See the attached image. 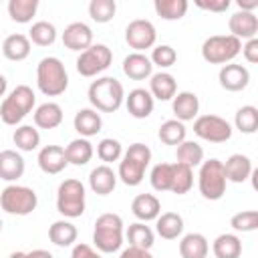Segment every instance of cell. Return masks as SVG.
<instances>
[{
  "label": "cell",
  "mask_w": 258,
  "mask_h": 258,
  "mask_svg": "<svg viewBox=\"0 0 258 258\" xmlns=\"http://www.w3.org/2000/svg\"><path fill=\"white\" fill-rule=\"evenodd\" d=\"M175 159H177V163H183L194 169L196 165H202V161H204V147L198 141L185 139L175 147Z\"/></svg>",
  "instance_id": "obj_34"
},
{
  "label": "cell",
  "mask_w": 258,
  "mask_h": 258,
  "mask_svg": "<svg viewBox=\"0 0 258 258\" xmlns=\"http://www.w3.org/2000/svg\"><path fill=\"white\" fill-rule=\"evenodd\" d=\"M113 62V52L107 44H91L77 56V73L81 77H97Z\"/></svg>",
  "instance_id": "obj_10"
},
{
  "label": "cell",
  "mask_w": 258,
  "mask_h": 258,
  "mask_svg": "<svg viewBox=\"0 0 258 258\" xmlns=\"http://www.w3.org/2000/svg\"><path fill=\"white\" fill-rule=\"evenodd\" d=\"M155 230L163 240H175L183 232V218L175 212H163L155 220Z\"/></svg>",
  "instance_id": "obj_29"
},
{
  "label": "cell",
  "mask_w": 258,
  "mask_h": 258,
  "mask_svg": "<svg viewBox=\"0 0 258 258\" xmlns=\"http://www.w3.org/2000/svg\"><path fill=\"white\" fill-rule=\"evenodd\" d=\"M242 50V40L232 34H214L208 36L202 44V58L210 64H228Z\"/></svg>",
  "instance_id": "obj_7"
},
{
  "label": "cell",
  "mask_w": 258,
  "mask_h": 258,
  "mask_svg": "<svg viewBox=\"0 0 258 258\" xmlns=\"http://www.w3.org/2000/svg\"><path fill=\"white\" fill-rule=\"evenodd\" d=\"M194 133L210 143H226L232 137V125L220 115H200L194 119Z\"/></svg>",
  "instance_id": "obj_11"
},
{
  "label": "cell",
  "mask_w": 258,
  "mask_h": 258,
  "mask_svg": "<svg viewBox=\"0 0 258 258\" xmlns=\"http://www.w3.org/2000/svg\"><path fill=\"white\" fill-rule=\"evenodd\" d=\"M123 73L133 81H143L153 75V64L143 52H129L123 58Z\"/></svg>",
  "instance_id": "obj_24"
},
{
  "label": "cell",
  "mask_w": 258,
  "mask_h": 258,
  "mask_svg": "<svg viewBox=\"0 0 258 258\" xmlns=\"http://www.w3.org/2000/svg\"><path fill=\"white\" fill-rule=\"evenodd\" d=\"M224 163V175H226V179L228 181H232V183H242V181H246L250 175H252V171H254V167H252V159L248 157V155H244V153H234V155H230L226 161H222Z\"/></svg>",
  "instance_id": "obj_19"
},
{
  "label": "cell",
  "mask_w": 258,
  "mask_h": 258,
  "mask_svg": "<svg viewBox=\"0 0 258 258\" xmlns=\"http://www.w3.org/2000/svg\"><path fill=\"white\" fill-rule=\"evenodd\" d=\"M36 10H38V0H10L8 2V16L18 24L30 22Z\"/></svg>",
  "instance_id": "obj_38"
},
{
  "label": "cell",
  "mask_w": 258,
  "mask_h": 258,
  "mask_svg": "<svg viewBox=\"0 0 258 258\" xmlns=\"http://www.w3.org/2000/svg\"><path fill=\"white\" fill-rule=\"evenodd\" d=\"M115 12H117V2L115 0H91L89 2V16L99 24L111 22Z\"/></svg>",
  "instance_id": "obj_42"
},
{
  "label": "cell",
  "mask_w": 258,
  "mask_h": 258,
  "mask_svg": "<svg viewBox=\"0 0 258 258\" xmlns=\"http://www.w3.org/2000/svg\"><path fill=\"white\" fill-rule=\"evenodd\" d=\"M97 157L109 165L113 161H119L123 157V145L119 143V139H113V137H105L99 141L97 145Z\"/></svg>",
  "instance_id": "obj_43"
},
{
  "label": "cell",
  "mask_w": 258,
  "mask_h": 258,
  "mask_svg": "<svg viewBox=\"0 0 258 258\" xmlns=\"http://www.w3.org/2000/svg\"><path fill=\"white\" fill-rule=\"evenodd\" d=\"M228 28H230V34L236 36L238 40H250V38H256L258 34V16L254 12H244V10H238L230 16L228 20Z\"/></svg>",
  "instance_id": "obj_14"
},
{
  "label": "cell",
  "mask_w": 258,
  "mask_h": 258,
  "mask_svg": "<svg viewBox=\"0 0 258 258\" xmlns=\"http://www.w3.org/2000/svg\"><path fill=\"white\" fill-rule=\"evenodd\" d=\"M196 6L208 12H226L230 8V0H196Z\"/></svg>",
  "instance_id": "obj_47"
},
{
  "label": "cell",
  "mask_w": 258,
  "mask_h": 258,
  "mask_svg": "<svg viewBox=\"0 0 258 258\" xmlns=\"http://www.w3.org/2000/svg\"><path fill=\"white\" fill-rule=\"evenodd\" d=\"M226 185H228V179L224 175V163L216 157L202 161L200 173H198V189L202 198L210 202H218L226 194Z\"/></svg>",
  "instance_id": "obj_6"
},
{
  "label": "cell",
  "mask_w": 258,
  "mask_h": 258,
  "mask_svg": "<svg viewBox=\"0 0 258 258\" xmlns=\"http://www.w3.org/2000/svg\"><path fill=\"white\" fill-rule=\"evenodd\" d=\"M212 252L216 258H240L242 240L236 234H220L212 244Z\"/></svg>",
  "instance_id": "obj_32"
},
{
  "label": "cell",
  "mask_w": 258,
  "mask_h": 258,
  "mask_svg": "<svg viewBox=\"0 0 258 258\" xmlns=\"http://www.w3.org/2000/svg\"><path fill=\"white\" fill-rule=\"evenodd\" d=\"M8 258H26V252H12Z\"/></svg>",
  "instance_id": "obj_54"
},
{
  "label": "cell",
  "mask_w": 258,
  "mask_h": 258,
  "mask_svg": "<svg viewBox=\"0 0 258 258\" xmlns=\"http://www.w3.org/2000/svg\"><path fill=\"white\" fill-rule=\"evenodd\" d=\"M131 212L139 222L147 224L151 220H157V216L161 214V202L153 194H139L131 202Z\"/></svg>",
  "instance_id": "obj_21"
},
{
  "label": "cell",
  "mask_w": 258,
  "mask_h": 258,
  "mask_svg": "<svg viewBox=\"0 0 258 258\" xmlns=\"http://www.w3.org/2000/svg\"><path fill=\"white\" fill-rule=\"evenodd\" d=\"M218 81H220V87L230 91V93H238V91H244L250 83V71L244 67V64H238V62H228L220 69L218 73Z\"/></svg>",
  "instance_id": "obj_13"
},
{
  "label": "cell",
  "mask_w": 258,
  "mask_h": 258,
  "mask_svg": "<svg viewBox=\"0 0 258 258\" xmlns=\"http://www.w3.org/2000/svg\"><path fill=\"white\" fill-rule=\"evenodd\" d=\"M117 185V173L109 165H97L89 173V187L97 196H109Z\"/></svg>",
  "instance_id": "obj_23"
},
{
  "label": "cell",
  "mask_w": 258,
  "mask_h": 258,
  "mask_svg": "<svg viewBox=\"0 0 258 258\" xmlns=\"http://www.w3.org/2000/svg\"><path fill=\"white\" fill-rule=\"evenodd\" d=\"M26 163L24 157L14 149L0 151V179L4 181H16L24 175Z\"/></svg>",
  "instance_id": "obj_20"
},
{
  "label": "cell",
  "mask_w": 258,
  "mask_h": 258,
  "mask_svg": "<svg viewBox=\"0 0 258 258\" xmlns=\"http://www.w3.org/2000/svg\"><path fill=\"white\" fill-rule=\"evenodd\" d=\"M26 258H54L48 250H42V248H36L32 252H26Z\"/></svg>",
  "instance_id": "obj_52"
},
{
  "label": "cell",
  "mask_w": 258,
  "mask_h": 258,
  "mask_svg": "<svg viewBox=\"0 0 258 258\" xmlns=\"http://www.w3.org/2000/svg\"><path fill=\"white\" fill-rule=\"evenodd\" d=\"M194 185V169L183 165V163H173V173H171V187L169 191L177 194V196H183L191 189Z\"/></svg>",
  "instance_id": "obj_37"
},
{
  "label": "cell",
  "mask_w": 258,
  "mask_h": 258,
  "mask_svg": "<svg viewBox=\"0 0 258 258\" xmlns=\"http://www.w3.org/2000/svg\"><path fill=\"white\" fill-rule=\"evenodd\" d=\"M71 258H101V254L95 252L89 244H75L73 252H71Z\"/></svg>",
  "instance_id": "obj_49"
},
{
  "label": "cell",
  "mask_w": 258,
  "mask_h": 258,
  "mask_svg": "<svg viewBox=\"0 0 258 258\" xmlns=\"http://www.w3.org/2000/svg\"><path fill=\"white\" fill-rule=\"evenodd\" d=\"M236 4H238V8L244 10V12H254V10L258 8V0H238Z\"/></svg>",
  "instance_id": "obj_51"
},
{
  "label": "cell",
  "mask_w": 258,
  "mask_h": 258,
  "mask_svg": "<svg viewBox=\"0 0 258 258\" xmlns=\"http://www.w3.org/2000/svg\"><path fill=\"white\" fill-rule=\"evenodd\" d=\"M234 125L240 133H246V135H252L256 129H258V109L254 105H244L236 111V117H234Z\"/></svg>",
  "instance_id": "obj_41"
},
{
  "label": "cell",
  "mask_w": 258,
  "mask_h": 258,
  "mask_svg": "<svg viewBox=\"0 0 258 258\" xmlns=\"http://www.w3.org/2000/svg\"><path fill=\"white\" fill-rule=\"evenodd\" d=\"M153 8L157 16H161L163 20H179L185 16L189 4L187 0H155Z\"/></svg>",
  "instance_id": "obj_39"
},
{
  "label": "cell",
  "mask_w": 258,
  "mask_h": 258,
  "mask_svg": "<svg viewBox=\"0 0 258 258\" xmlns=\"http://www.w3.org/2000/svg\"><path fill=\"white\" fill-rule=\"evenodd\" d=\"M125 107L129 111L131 117L135 119H145L153 113V107H155V99L151 97V93L147 89H133L129 91V95H125Z\"/></svg>",
  "instance_id": "obj_16"
},
{
  "label": "cell",
  "mask_w": 258,
  "mask_h": 258,
  "mask_svg": "<svg viewBox=\"0 0 258 258\" xmlns=\"http://www.w3.org/2000/svg\"><path fill=\"white\" fill-rule=\"evenodd\" d=\"M93 153H95V149H93L91 141L85 137H77L64 147V155L71 165H87L93 159Z\"/></svg>",
  "instance_id": "obj_31"
},
{
  "label": "cell",
  "mask_w": 258,
  "mask_h": 258,
  "mask_svg": "<svg viewBox=\"0 0 258 258\" xmlns=\"http://www.w3.org/2000/svg\"><path fill=\"white\" fill-rule=\"evenodd\" d=\"M157 40V30L151 20L137 18L131 20L125 28V42L133 48V52H143L145 48H151Z\"/></svg>",
  "instance_id": "obj_12"
},
{
  "label": "cell",
  "mask_w": 258,
  "mask_h": 258,
  "mask_svg": "<svg viewBox=\"0 0 258 258\" xmlns=\"http://www.w3.org/2000/svg\"><path fill=\"white\" fill-rule=\"evenodd\" d=\"M36 206H38V196L28 185L10 183L0 194V208L6 214H12V216H28V214H32L36 210Z\"/></svg>",
  "instance_id": "obj_8"
},
{
  "label": "cell",
  "mask_w": 258,
  "mask_h": 258,
  "mask_svg": "<svg viewBox=\"0 0 258 258\" xmlns=\"http://www.w3.org/2000/svg\"><path fill=\"white\" fill-rule=\"evenodd\" d=\"M73 125H75V131H77L81 137L89 139V137H93V135H97V133L101 131L103 119H101L99 111L87 107V109H79V111L75 113Z\"/></svg>",
  "instance_id": "obj_22"
},
{
  "label": "cell",
  "mask_w": 258,
  "mask_h": 258,
  "mask_svg": "<svg viewBox=\"0 0 258 258\" xmlns=\"http://www.w3.org/2000/svg\"><path fill=\"white\" fill-rule=\"evenodd\" d=\"M2 226H4V224H2V220H0V232H2Z\"/></svg>",
  "instance_id": "obj_55"
},
{
  "label": "cell",
  "mask_w": 258,
  "mask_h": 258,
  "mask_svg": "<svg viewBox=\"0 0 258 258\" xmlns=\"http://www.w3.org/2000/svg\"><path fill=\"white\" fill-rule=\"evenodd\" d=\"M171 173H173V163H157L151 169V175H149L151 187L155 191H169V187H171Z\"/></svg>",
  "instance_id": "obj_44"
},
{
  "label": "cell",
  "mask_w": 258,
  "mask_h": 258,
  "mask_svg": "<svg viewBox=\"0 0 258 258\" xmlns=\"http://www.w3.org/2000/svg\"><path fill=\"white\" fill-rule=\"evenodd\" d=\"M123 238H125V232H123V218L119 214H113V212H107V214H101L97 220H95V230H93V244L99 252H105V254H111V252H117L121 246H123Z\"/></svg>",
  "instance_id": "obj_3"
},
{
  "label": "cell",
  "mask_w": 258,
  "mask_h": 258,
  "mask_svg": "<svg viewBox=\"0 0 258 258\" xmlns=\"http://www.w3.org/2000/svg\"><path fill=\"white\" fill-rule=\"evenodd\" d=\"M12 141L20 151H34L40 145V133L32 125H18L12 133Z\"/></svg>",
  "instance_id": "obj_36"
},
{
  "label": "cell",
  "mask_w": 258,
  "mask_h": 258,
  "mask_svg": "<svg viewBox=\"0 0 258 258\" xmlns=\"http://www.w3.org/2000/svg\"><path fill=\"white\" fill-rule=\"evenodd\" d=\"M149 93L157 101H171L177 93V83H175L173 75H169L165 71L151 75L149 77Z\"/></svg>",
  "instance_id": "obj_25"
},
{
  "label": "cell",
  "mask_w": 258,
  "mask_h": 258,
  "mask_svg": "<svg viewBox=\"0 0 258 258\" xmlns=\"http://www.w3.org/2000/svg\"><path fill=\"white\" fill-rule=\"evenodd\" d=\"M210 252L208 238L200 232L185 234L179 242V256L181 258H206Z\"/></svg>",
  "instance_id": "obj_27"
},
{
  "label": "cell",
  "mask_w": 258,
  "mask_h": 258,
  "mask_svg": "<svg viewBox=\"0 0 258 258\" xmlns=\"http://www.w3.org/2000/svg\"><path fill=\"white\" fill-rule=\"evenodd\" d=\"M32 119H34V125L38 129H54L62 123V107L58 103L46 101L34 109Z\"/></svg>",
  "instance_id": "obj_26"
},
{
  "label": "cell",
  "mask_w": 258,
  "mask_h": 258,
  "mask_svg": "<svg viewBox=\"0 0 258 258\" xmlns=\"http://www.w3.org/2000/svg\"><path fill=\"white\" fill-rule=\"evenodd\" d=\"M2 54L8 60H14V62L24 60L30 54V40H28V36L20 34V32L6 36L4 42H2Z\"/></svg>",
  "instance_id": "obj_28"
},
{
  "label": "cell",
  "mask_w": 258,
  "mask_h": 258,
  "mask_svg": "<svg viewBox=\"0 0 258 258\" xmlns=\"http://www.w3.org/2000/svg\"><path fill=\"white\" fill-rule=\"evenodd\" d=\"M36 95L28 85H18L0 105V119L6 125H18L34 107Z\"/></svg>",
  "instance_id": "obj_5"
},
{
  "label": "cell",
  "mask_w": 258,
  "mask_h": 258,
  "mask_svg": "<svg viewBox=\"0 0 258 258\" xmlns=\"http://www.w3.org/2000/svg\"><path fill=\"white\" fill-rule=\"evenodd\" d=\"M185 133H187V129H185V125H183L181 121H177V119H167V121L161 123L159 131H157V137H159L161 143H165V145H175V147H177L181 141H185Z\"/></svg>",
  "instance_id": "obj_35"
},
{
  "label": "cell",
  "mask_w": 258,
  "mask_h": 258,
  "mask_svg": "<svg viewBox=\"0 0 258 258\" xmlns=\"http://www.w3.org/2000/svg\"><path fill=\"white\" fill-rule=\"evenodd\" d=\"M28 40L36 46H50L56 40V28L48 20H38L28 30Z\"/></svg>",
  "instance_id": "obj_40"
},
{
  "label": "cell",
  "mask_w": 258,
  "mask_h": 258,
  "mask_svg": "<svg viewBox=\"0 0 258 258\" xmlns=\"http://www.w3.org/2000/svg\"><path fill=\"white\" fill-rule=\"evenodd\" d=\"M149 60H151V64H153V67L169 69V67H173V64H175V60H177V52H175V48H173V46H169V44H157V46L153 48V52H151Z\"/></svg>",
  "instance_id": "obj_46"
},
{
  "label": "cell",
  "mask_w": 258,
  "mask_h": 258,
  "mask_svg": "<svg viewBox=\"0 0 258 258\" xmlns=\"http://www.w3.org/2000/svg\"><path fill=\"white\" fill-rule=\"evenodd\" d=\"M36 85L38 91L46 97H58L69 87V73L60 58L44 56L36 67Z\"/></svg>",
  "instance_id": "obj_4"
},
{
  "label": "cell",
  "mask_w": 258,
  "mask_h": 258,
  "mask_svg": "<svg viewBox=\"0 0 258 258\" xmlns=\"http://www.w3.org/2000/svg\"><path fill=\"white\" fill-rule=\"evenodd\" d=\"M87 97L95 111L115 113L125 101V89L115 77H99L89 85Z\"/></svg>",
  "instance_id": "obj_1"
},
{
  "label": "cell",
  "mask_w": 258,
  "mask_h": 258,
  "mask_svg": "<svg viewBox=\"0 0 258 258\" xmlns=\"http://www.w3.org/2000/svg\"><path fill=\"white\" fill-rule=\"evenodd\" d=\"M6 87H8V83H6V77H4V75H0V97H4V93H6Z\"/></svg>",
  "instance_id": "obj_53"
},
{
  "label": "cell",
  "mask_w": 258,
  "mask_h": 258,
  "mask_svg": "<svg viewBox=\"0 0 258 258\" xmlns=\"http://www.w3.org/2000/svg\"><path fill=\"white\" fill-rule=\"evenodd\" d=\"M62 44L69 50L83 52L93 44V30L85 22H71L62 32Z\"/></svg>",
  "instance_id": "obj_15"
},
{
  "label": "cell",
  "mask_w": 258,
  "mask_h": 258,
  "mask_svg": "<svg viewBox=\"0 0 258 258\" xmlns=\"http://www.w3.org/2000/svg\"><path fill=\"white\" fill-rule=\"evenodd\" d=\"M149 161H151V149L145 143H131L129 149L123 153V157L119 161L117 177L125 185L135 187L143 181Z\"/></svg>",
  "instance_id": "obj_2"
},
{
  "label": "cell",
  "mask_w": 258,
  "mask_h": 258,
  "mask_svg": "<svg viewBox=\"0 0 258 258\" xmlns=\"http://www.w3.org/2000/svg\"><path fill=\"white\" fill-rule=\"evenodd\" d=\"M36 161H38V167L48 175H56L69 165L67 155H64V147H60V145H44L38 151Z\"/></svg>",
  "instance_id": "obj_17"
},
{
  "label": "cell",
  "mask_w": 258,
  "mask_h": 258,
  "mask_svg": "<svg viewBox=\"0 0 258 258\" xmlns=\"http://www.w3.org/2000/svg\"><path fill=\"white\" fill-rule=\"evenodd\" d=\"M171 109H173V115L177 121H181V123L194 121L200 113V99L191 91H179L171 99Z\"/></svg>",
  "instance_id": "obj_18"
},
{
  "label": "cell",
  "mask_w": 258,
  "mask_h": 258,
  "mask_svg": "<svg viewBox=\"0 0 258 258\" xmlns=\"http://www.w3.org/2000/svg\"><path fill=\"white\" fill-rule=\"evenodd\" d=\"M56 210L69 220L81 218L85 214V185L79 179L69 177L60 181L56 189Z\"/></svg>",
  "instance_id": "obj_9"
},
{
  "label": "cell",
  "mask_w": 258,
  "mask_h": 258,
  "mask_svg": "<svg viewBox=\"0 0 258 258\" xmlns=\"http://www.w3.org/2000/svg\"><path fill=\"white\" fill-rule=\"evenodd\" d=\"M240 52L244 54V58H246L250 64H256V62H258V38L246 40V42L242 44V50H240Z\"/></svg>",
  "instance_id": "obj_48"
},
{
  "label": "cell",
  "mask_w": 258,
  "mask_h": 258,
  "mask_svg": "<svg viewBox=\"0 0 258 258\" xmlns=\"http://www.w3.org/2000/svg\"><path fill=\"white\" fill-rule=\"evenodd\" d=\"M230 226L236 232H254L258 228V212L256 210H242L230 218Z\"/></svg>",
  "instance_id": "obj_45"
},
{
  "label": "cell",
  "mask_w": 258,
  "mask_h": 258,
  "mask_svg": "<svg viewBox=\"0 0 258 258\" xmlns=\"http://www.w3.org/2000/svg\"><path fill=\"white\" fill-rule=\"evenodd\" d=\"M125 238L129 242V246H135V248H143V250H149L155 242V234L153 230L145 224V222H135L127 228L125 232Z\"/></svg>",
  "instance_id": "obj_33"
},
{
  "label": "cell",
  "mask_w": 258,
  "mask_h": 258,
  "mask_svg": "<svg viewBox=\"0 0 258 258\" xmlns=\"http://www.w3.org/2000/svg\"><path fill=\"white\" fill-rule=\"evenodd\" d=\"M119 258H153L149 250H143V248H135V246H129L121 252Z\"/></svg>",
  "instance_id": "obj_50"
},
{
  "label": "cell",
  "mask_w": 258,
  "mask_h": 258,
  "mask_svg": "<svg viewBox=\"0 0 258 258\" xmlns=\"http://www.w3.org/2000/svg\"><path fill=\"white\" fill-rule=\"evenodd\" d=\"M77 226L69 220H56L50 224L48 228V238L54 246H60V248H67V246H73L77 242Z\"/></svg>",
  "instance_id": "obj_30"
}]
</instances>
